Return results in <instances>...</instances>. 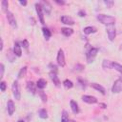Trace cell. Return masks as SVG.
I'll list each match as a JSON object with an SVG mask.
<instances>
[{
  "label": "cell",
  "mask_w": 122,
  "mask_h": 122,
  "mask_svg": "<svg viewBox=\"0 0 122 122\" xmlns=\"http://www.w3.org/2000/svg\"><path fill=\"white\" fill-rule=\"evenodd\" d=\"M49 76H50V78L51 79V81L53 82V84L55 85V87L59 88V87L61 86V82H60V80H59V78H58V76H57V72H56V71H51L49 72Z\"/></svg>",
  "instance_id": "obj_9"
},
{
  "label": "cell",
  "mask_w": 122,
  "mask_h": 122,
  "mask_svg": "<svg viewBox=\"0 0 122 122\" xmlns=\"http://www.w3.org/2000/svg\"><path fill=\"white\" fill-rule=\"evenodd\" d=\"M97 20L102 23L103 25H106V26H111V25H113L115 23V18L113 16H111V15H107V14H98L97 15Z\"/></svg>",
  "instance_id": "obj_1"
},
{
  "label": "cell",
  "mask_w": 122,
  "mask_h": 122,
  "mask_svg": "<svg viewBox=\"0 0 122 122\" xmlns=\"http://www.w3.org/2000/svg\"><path fill=\"white\" fill-rule=\"evenodd\" d=\"M69 122H76V121H75V120H72V119H71V120H69Z\"/></svg>",
  "instance_id": "obj_44"
},
{
  "label": "cell",
  "mask_w": 122,
  "mask_h": 122,
  "mask_svg": "<svg viewBox=\"0 0 122 122\" xmlns=\"http://www.w3.org/2000/svg\"><path fill=\"white\" fill-rule=\"evenodd\" d=\"M38 115H39V117L42 118V119L48 118V112H47V110H46V109H40V110L38 111Z\"/></svg>",
  "instance_id": "obj_25"
},
{
  "label": "cell",
  "mask_w": 122,
  "mask_h": 122,
  "mask_svg": "<svg viewBox=\"0 0 122 122\" xmlns=\"http://www.w3.org/2000/svg\"><path fill=\"white\" fill-rule=\"evenodd\" d=\"M13 52L14 54L17 56V57H20L22 55V49H21V46L18 42H14V45H13Z\"/></svg>",
  "instance_id": "obj_15"
},
{
  "label": "cell",
  "mask_w": 122,
  "mask_h": 122,
  "mask_svg": "<svg viewBox=\"0 0 122 122\" xmlns=\"http://www.w3.org/2000/svg\"><path fill=\"white\" fill-rule=\"evenodd\" d=\"M4 72H5V66L3 63H1L0 64V78H3Z\"/></svg>",
  "instance_id": "obj_33"
},
{
  "label": "cell",
  "mask_w": 122,
  "mask_h": 122,
  "mask_svg": "<svg viewBox=\"0 0 122 122\" xmlns=\"http://www.w3.org/2000/svg\"><path fill=\"white\" fill-rule=\"evenodd\" d=\"M40 5H41V7H42V10H43L47 14H50V13L51 12L52 7H51V5L50 4V2L44 0V1H41V2H40Z\"/></svg>",
  "instance_id": "obj_10"
},
{
  "label": "cell",
  "mask_w": 122,
  "mask_h": 122,
  "mask_svg": "<svg viewBox=\"0 0 122 122\" xmlns=\"http://www.w3.org/2000/svg\"><path fill=\"white\" fill-rule=\"evenodd\" d=\"M6 16H7V19H8V22H9V24L12 27V28H14V29H16L17 28V23H16V19H15V17H14V15H13V13L11 12V11H7L6 12Z\"/></svg>",
  "instance_id": "obj_7"
},
{
  "label": "cell",
  "mask_w": 122,
  "mask_h": 122,
  "mask_svg": "<svg viewBox=\"0 0 122 122\" xmlns=\"http://www.w3.org/2000/svg\"><path fill=\"white\" fill-rule=\"evenodd\" d=\"M99 106H101V108H103V109H106L107 108V105L104 104V103H99Z\"/></svg>",
  "instance_id": "obj_41"
},
{
  "label": "cell",
  "mask_w": 122,
  "mask_h": 122,
  "mask_svg": "<svg viewBox=\"0 0 122 122\" xmlns=\"http://www.w3.org/2000/svg\"><path fill=\"white\" fill-rule=\"evenodd\" d=\"M11 91H12V94L14 96V98L16 100H20L21 98V92H20V88H19V84L17 80H14L11 86Z\"/></svg>",
  "instance_id": "obj_3"
},
{
  "label": "cell",
  "mask_w": 122,
  "mask_h": 122,
  "mask_svg": "<svg viewBox=\"0 0 122 122\" xmlns=\"http://www.w3.org/2000/svg\"><path fill=\"white\" fill-rule=\"evenodd\" d=\"M112 92L113 93H118L122 92V78H118L117 80L114 81L112 87Z\"/></svg>",
  "instance_id": "obj_5"
},
{
  "label": "cell",
  "mask_w": 122,
  "mask_h": 122,
  "mask_svg": "<svg viewBox=\"0 0 122 122\" xmlns=\"http://www.w3.org/2000/svg\"><path fill=\"white\" fill-rule=\"evenodd\" d=\"M42 33H43V36H44V38H45L46 40H49V39L51 38V30H50L48 28H46V27H43V28H42Z\"/></svg>",
  "instance_id": "obj_21"
},
{
  "label": "cell",
  "mask_w": 122,
  "mask_h": 122,
  "mask_svg": "<svg viewBox=\"0 0 122 122\" xmlns=\"http://www.w3.org/2000/svg\"><path fill=\"white\" fill-rule=\"evenodd\" d=\"M91 87L93 88L94 90L98 91L101 94H103V95L106 94V90H105V88H104L103 86H101L100 84H97V83H92V84H91Z\"/></svg>",
  "instance_id": "obj_14"
},
{
  "label": "cell",
  "mask_w": 122,
  "mask_h": 122,
  "mask_svg": "<svg viewBox=\"0 0 122 122\" xmlns=\"http://www.w3.org/2000/svg\"><path fill=\"white\" fill-rule=\"evenodd\" d=\"M104 4L107 6V8H112L114 2L112 1V0H107V1H104Z\"/></svg>",
  "instance_id": "obj_34"
},
{
  "label": "cell",
  "mask_w": 122,
  "mask_h": 122,
  "mask_svg": "<svg viewBox=\"0 0 122 122\" xmlns=\"http://www.w3.org/2000/svg\"><path fill=\"white\" fill-rule=\"evenodd\" d=\"M46 86H47V81H46L44 78H40V79L37 80V82H36V87H37L38 89L43 90L44 88H46Z\"/></svg>",
  "instance_id": "obj_20"
},
{
  "label": "cell",
  "mask_w": 122,
  "mask_h": 122,
  "mask_svg": "<svg viewBox=\"0 0 122 122\" xmlns=\"http://www.w3.org/2000/svg\"><path fill=\"white\" fill-rule=\"evenodd\" d=\"M112 68L114 70H116L118 72H120L122 74V65H120L119 63H116V62H112Z\"/></svg>",
  "instance_id": "obj_28"
},
{
  "label": "cell",
  "mask_w": 122,
  "mask_h": 122,
  "mask_svg": "<svg viewBox=\"0 0 122 122\" xmlns=\"http://www.w3.org/2000/svg\"><path fill=\"white\" fill-rule=\"evenodd\" d=\"M49 67L51 68V71H56V72H57L58 70H57V66H56V65L51 63V64H49Z\"/></svg>",
  "instance_id": "obj_37"
},
{
  "label": "cell",
  "mask_w": 122,
  "mask_h": 122,
  "mask_svg": "<svg viewBox=\"0 0 122 122\" xmlns=\"http://www.w3.org/2000/svg\"><path fill=\"white\" fill-rule=\"evenodd\" d=\"M84 69H85L84 65H82V64H80V63H77V64L74 65V67H73V71H76V72H81V71H84Z\"/></svg>",
  "instance_id": "obj_26"
},
{
  "label": "cell",
  "mask_w": 122,
  "mask_h": 122,
  "mask_svg": "<svg viewBox=\"0 0 122 122\" xmlns=\"http://www.w3.org/2000/svg\"><path fill=\"white\" fill-rule=\"evenodd\" d=\"M77 14H78L80 17H85L87 13H86V11H85L84 10H79V11H78V13H77Z\"/></svg>",
  "instance_id": "obj_38"
},
{
  "label": "cell",
  "mask_w": 122,
  "mask_h": 122,
  "mask_svg": "<svg viewBox=\"0 0 122 122\" xmlns=\"http://www.w3.org/2000/svg\"><path fill=\"white\" fill-rule=\"evenodd\" d=\"M1 7H2V10H3V11H5V12L9 11V10H8L9 2H8L7 0H2V1H1Z\"/></svg>",
  "instance_id": "obj_29"
},
{
  "label": "cell",
  "mask_w": 122,
  "mask_h": 122,
  "mask_svg": "<svg viewBox=\"0 0 122 122\" xmlns=\"http://www.w3.org/2000/svg\"><path fill=\"white\" fill-rule=\"evenodd\" d=\"M3 46H4V42H3V39H1V46H0V51L3 50Z\"/></svg>",
  "instance_id": "obj_42"
},
{
  "label": "cell",
  "mask_w": 122,
  "mask_h": 122,
  "mask_svg": "<svg viewBox=\"0 0 122 122\" xmlns=\"http://www.w3.org/2000/svg\"><path fill=\"white\" fill-rule=\"evenodd\" d=\"M97 31V29L93 26H88V27H85L83 29V32L86 34V35H89V34H92V33H95Z\"/></svg>",
  "instance_id": "obj_17"
},
{
  "label": "cell",
  "mask_w": 122,
  "mask_h": 122,
  "mask_svg": "<svg viewBox=\"0 0 122 122\" xmlns=\"http://www.w3.org/2000/svg\"><path fill=\"white\" fill-rule=\"evenodd\" d=\"M7 111H8V113L10 116H11L13 114V112H15V105H14V102L12 100H9L8 103H7Z\"/></svg>",
  "instance_id": "obj_12"
},
{
  "label": "cell",
  "mask_w": 122,
  "mask_h": 122,
  "mask_svg": "<svg viewBox=\"0 0 122 122\" xmlns=\"http://www.w3.org/2000/svg\"><path fill=\"white\" fill-rule=\"evenodd\" d=\"M70 105H71V111H72V112L74 113V114H77V113H79V107H78V104L74 101V100H71L70 101Z\"/></svg>",
  "instance_id": "obj_18"
},
{
  "label": "cell",
  "mask_w": 122,
  "mask_h": 122,
  "mask_svg": "<svg viewBox=\"0 0 122 122\" xmlns=\"http://www.w3.org/2000/svg\"><path fill=\"white\" fill-rule=\"evenodd\" d=\"M78 84H79V86L81 87V89H82V90H85V89H86V87H87L86 82H85L83 79H81V78H78Z\"/></svg>",
  "instance_id": "obj_32"
},
{
  "label": "cell",
  "mask_w": 122,
  "mask_h": 122,
  "mask_svg": "<svg viewBox=\"0 0 122 122\" xmlns=\"http://www.w3.org/2000/svg\"><path fill=\"white\" fill-rule=\"evenodd\" d=\"M35 10H36V13L38 15V19L40 21V23L42 25L45 24V20H44V14H43V10H42V7L40 5V3H36L35 4Z\"/></svg>",
  "instance_id": "obj_8"
},
{
  "label": "cell",
  "mask_w": 122,
  "mask_h": 122,
  "mask_svg": "<svg viewBox=\"0 0 122 122\" xmlns=\"http://www.w3.org/2000/svg\"><path fill=\"white\" fill-rule=\"evenodd\" d=\"M17 122H25V121H24V120H22V119H19Z\"/></svg>",
  "instance_id": "obj_43"
},
{
  "label": "cell",
  "mask_w": 122,
  "mask_h": 122,
  "mask_svg": "<svg viewBox=\"0 0 122 122\" xmlns=\"http://www.w3.org/2000/svg\"><path fill=\"white\" fill-rule=\"evenodd\" d=\"M19 4L22 5V6H26L27 5V1H25V0L24 1H19Z\"/></svg>",
  "instance_id": "obj_40"
},
{
  "label": "cell",
  "mask_w": 122,
  "mask_h": 122,
  "mask_svg": "<svg viewBox=\"0 0 122 122\" xmlns=\"http://www.w3.org/2000/svg\"><path fill=\"white\" fill-rule=\"evenodd\" d=\"M21 45H22V46H23V48H24V49H26V50H28V49H29V46H30V45H29V42H28V40H27V39H24V40L22 41Z\"/></svg>",
  "instance_id": "obj_36"
},
{
  "label": "cell",
  "mask_w": 122,
  "mask_h": 122,
  "mask_svg": "<svg viewBox=\"0 0 122 122\" xmlns=\"http://www.w3.org/2000/svg\"><path fill=\"white\" fill-rule=\"evenodd\" d=\"M54 2H55L57 5H60V6H64V5L66 4V2H65L64 0H61V1H59V0H55Z\"/></svg>",
  "instance_id": "obj_39"
},
{
  "label": "cell",
  "mask_w": 122,
  "mask_h": 122,
  "mask_svg": "<svg viewBox=\"0 0 122 122\" xmlns=\"http://www.w3.org/2000/svg\"><path fill=\"white\" fill-rule=\"evenodd\" d=\"M26 88H27L28 92H30L31 94H33V95H34V94L36 93V88H35V84H34L32 81H29V82L27 83Z\"/></svg>",
  "instance_id": "obj_16"
},
{
  "label": "cell",
  "mask_w": 122,
  "mask_h": 122,
  "mask_svg": "<svg viewBox=\"0 0 122 122\" xmlns=\"http://www.w3.org/2000/svg\"><path fill=\"white\" fill-rule=\"evenodd\" d=\"M97 53H98V49H97V48H91V49L87 51V53H86L87 62H88L89 64L92 63L93 60H94V58L96 57Z\"/></svg>",
  "instance_id": "obj_2"
},
{
  "label": "cell",
  "mask_w": 122,
  "mask_h": 122,
  "mask_svg": "<svg viewBox=\"0 0 122 122\" xmlns=\"http://www.w3.org/2000/svg\"><path fill=\"white\" fill-rule=\"evenodd\" d=\"M27 70H28V67H27V66H24L23 68H21L20 71H19V72H18V74H17V78H18V79H21V78H23L24 76H26Z\"/></svg>",
  "instance_id": "obj_22"
},
{
  "label": "cell",
  "mask_w": 122,
  "mask_h": 122,
  "mask_svg": "<svg viewBox=\"0 0 122 122\" xmlns=\"http://www.w3.org/2000/svg\"><path fill=\"white\" fill-rule=\"evenodd\" d=\"M38 93H39V96L41 97L42 101H43L44 103H46V102H47V95H46V93H45L43 91H39Z\"/></svg>",
  "instance_id": "obj_31"
},
{
  "label": "cell",
  "mask_w": 122,
  "mask_h": 122,
  "mask_svg": "<svg viewBox=\"0 0 122 122\" xmlns=\"http://www.w3.org/2000/svg\"><path fill=\"white\" fill-rule=\"evenodd\" d=\"M112 62L110 61V60H107V59H104V60L102 61V67H103V69H105V70H107V69H112Z\"/></svg>",
  "instance_id": "obj_23"
},
{
  "label": "cell",
  "mask_w": 122,
  "mask_h": 122,
  "mask_svg": "<svg viewBox=\"0 0 122 122\" xmlns=\"http://www.w3.org/2000/svg\"><path fill=\"white\" fill-rule=\"evenodd\" d=\"M6 89H7V84H6V82H5V81H1V82H0V90H1L2 92H5Z\"/></svg>",
  "instance_id": "obj_35"
},
{
  "label": "cell",
  "mask_w": 122,
  "mask_h": 122,
  "mask_svg": "<svg viewBox=\"0 0 122 122\" xmlns=\"http://www.w3.org/2000/svg\"><path fill=\"white\" fill-rule=\"evenodd\" d=\"M61 32H62V34H63L64 36L69 37V36L72 35V33H73V30L71 29V28H62V29H61Z\"/></svg>",
  "instance_id": "obj_19"
},
{
  "label": "cell",
  "mask_w": 122,
  "mask_h": 122,
  "mask_svg": "<svg viewBox=\"0 0 122 122\" xmlns=\"http://www.w3.org/2000/svg\"><path fill=\"white\" fill-rule=\"evenodd\" d=\"M81 98H82L83 102L88 103V104H95V103H97V98L94 97V96H92V95H82Z\"/></svg>",
  "instance_id": "obj_11"
},
{
  "label": "cell",
  "mask_w": 122,
  "mask_h": 122,
  "mask_svg": "<svg viewBox=\"0 0 122 122\" xmlns=\"http://www.w3.org/2000/svg\"><path fill=\"white\" fill-rule=\"evenodd\" d=\"M56 61H57V64L58 66L60 67H65L66 65V62H65V54H64V51L62 49H60L57 52V57H56Z\"/></svg>",
  "instance_id": "obj_6"
},
{
  "label": "cell",
  "mask_w": 122,
  "mask_h": 122,
  "mask_svg": "<svg viewBox=\"0 0 122 122\" xmlns=\"http://www.w3.org/2000/svg\"><path fill=\"white\" fill-rule=\"evenodd\" d=\"M106 31L108 33V37L110 39V41H113L115 36H116V30L114 28L113 25H111V26H107L106 28Z\"/></svg>",
  "instance_id": "obj_4"
},
{
  "label": "cell",
  "mask_w": 122,
  "mask_h": 122,
  "mask_svg": "<svg viewBox=\"0 0 122 122\" xmlns=\"http://www.w3.org/2000/svg\"><path fill=\"white\" fill-rule=\"evenodd\" d=\"M61 22H62L63 24H65V25H70V26L74 25V20H73L71 17L68 16V15H63V16H61Z\"/></svg>",
  "instance_id": "obj_13"
},
{
  "label": "cell",
  "mask_w": 122,
  "mask_h": 122,
  "mask_svg": "<svg viewBox=\"0 0 122 122\" xmlns=\"http://www.w3.org/2000/svg\"><path fill=\"white\" fill-rule=\"evenodd\" d=\"M63 86L66 88V89H71L72 87H73V83H72V81H71V80H69V79H65L64 81H63Z\"/></svg>",
  "instance_id": "obj_27"
},
{
  "label": "cell",
  "mask_w": 122,
  "mask_h": 122,
  "mask_svg": "<svg viewBox=\"0 0 122 122\" xmlns=\"http://www.w3.org/2000/svg\"><path fill=\"white\" fill-rule=\"evenodd\" d=\"M61 122H69V115L66 111L62 112V117H61Z\"/></svg>",
  "instance_id": "obj_30"
},
{
  "label": "cell",
  "mask_w": 122,
  "mask_h": 122,
  "mask_svg": "<svg viewBox=\"0 0 122 122\" xmlns=\"http://www.w3.org/2000/svg\"><path fill=\"white\" fill-rule=\"evenodd\" d=\"M15 56H16V55L14 54L13 50H9V51H7V57H8V59H9V61H10V62H13V61H14Z\"/></svg>",
  "instance_id": "obj_24"
}]
</instances>
